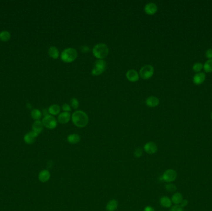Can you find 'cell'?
I'll return each mask as SVG.
<instances>
[{
  "instance_id": "6da1fadb",
  "label": "cell",
  "mask_w": 212,
  "mask_h": 211,
  "mask_svg": "<svg viewBox=\"0 0 212 211\" xmlns=\"http://www.w3.org/2000/svg\"><path fill=\"white\" fill-rule=\"evenodd\" d=\"M71 119L74 125L79 127H85L89 122L88 115L81 110L76 111L73 113Z\"/></svg>"
},
{
  "instance_id": "7a4b0ae2",
  "label": "cell",
  "mask_w": 212,
  "mask_h": 211,
  "mask_svg": "<svg viewBox=\"0 0 212 211\" xmlns=\"http://www.w3.org/2000/svg\"><path fill=\"white\" fill-rule=\"evenodd\" d=\"M92 53L95 57L99 59H102L108 55L109 48L105 43H100L96 44L93 47Z\"/></svg>"
},
{
  "instance_id": "3957f363",
  "label": "cell",
  "mask_w": 212,
  "mask_h": 211,
  "mask_svg": "<svg viewBox=\"0 0 212 211\" xmlns=\"http://www.w3.org/2000/svg\"><path fill=\"white\" fill-rule=\"evenodd\" d=\"M78 53L76 50L73 48H68L65 49L61 52V59L65 63H71L76 59Z\"/></svg>"
},
{
  "instance_id": "277c9868",
  "label": "cell",
  "mask_w": 212,
  "mask_h": 211,
  "mask_svg": "<svg viewBox=\"0 0 212 211\" xmlns=\"http://www.w3.org/2000/svg\"><path fill=\"white\" fill-rule=\"evenodd\" d=\"M106 66V62L103 59H98L95 62L94 66L92 70V74L94 76H99L101 74L105 71Z\"/></svg>"
},
{
  "instance_id": "5b68a950",
  "label": "cell",
  "mask_w": 212,
  "mask_h": 211,
  "mask_svg": "<svg viewBox=\"0 0 212 211\" xmlns=\"http://www.w3.org/2000/svg\"><path fill=\"white\" fill-rule=\"evenodd\" d=\"M42 123L43 126L50 130L55 129L57 126V121L55 117L51 115H47L44 116L42 119Z\"/></svg>"
},
{
  "instance_id": "8992f818",
  "label": "cell",
  "mask_w": 212,
  "mask_h": 211,
  "mask_svg": "<svg viewBox=\"0 0 212 211\" xmlns=\"http://www.w3.org/2000/svg\"><path fill=\"white\" fill-rule=\"evenodd\" d=\"M154 74V68L152 65H145L139 71V75L143 79H148L153 76Z\"/></svg>"
},
{
  "instance_id": "52a82bcc",
  "label": "cell",
  "mask_w": 212,
  "mask_h": 211,
  "mask_svg": "<svg viewBox=\"0 0 212 211\" xmlns=\"http://www.w3.org/2000/svg\"><path fill=\"white\" fill-rule=\"evenodd\" d=\"M177 172L173 169H167L162 175V180L167 183L174 181L177 178Z\"/></svg>"
},
{
  "instance_id": "ba28073f",
  "label": "cell",
  "mask_w": 212,
  "mask_h": 211,
  "mask_svg": "<svg viewBox=\"0 0 212 211\" xmlns=\"http://www.w3.org/2000/svg\"><path fill=\"white\" fill-rule=\"evenodd\" d=\"M144 151L148 154H154L158 151V146L153 142H148L144 144Z\"/></svg>"
},
{
  "instance_id": "9c48e42d",
  "label": "cell",
  "mask_w": 212,
  "mask_h": 211,
  "mask_svg": "<svg viewBox=\"0 0 212 211\" xmlns=\"http://www.w3.org/2000/svg\"><path fill=\"white\" fill-rule=\"evenodd\" d=\"M38 134L34 131H31L27 132L24 137V140L27 144H32L35 142L36 137L38 136Z\"/></svg>"
},
{
  "instance_id": "30bf717a",
  "label": "cell",
  "mask_w": 212,
  "mask_h": 211,
  "mask_svg": "<svg viewBox=\"0 0 212 211\" xmlns=\"http://www.w3.org/2000/svg\"><path fill=\"white\" fill-rule=\"evenodd\" d=\"M144 12L147 14L149 15H153L157 12L158 7L154 3H149L145 5L144 6Z\"/></svg>"
},
{
  "instance_id": "8fae6325",
  "label": "cell",
  "mask_w": 212,
  "mask_h": 211,
  "mask_svg": "<svg viewBox=\"0 0 212 211\" xmlns=\"http://www.w3.org/2000/svg\"><path fill=\"white\" fill-rule=\"evenodd\" d=\"M126 76L127 79L131 82H136L139 79V75L134 69L128 70L126 73Z\"/></svg>"
},
{
  "instance_id": "7c38bea8",
  "label": "cell",
  "mask_w": 212,
  "mask_h": 211,
  "mask_svg": "<svg viewBox=\"0 0 212 211\" xmlns=\"http://www.w3.org/2000/svg\"><path fill=\"white\" fill-rule=\"evenodd\" d=\"M206 78V76L204 73H197L193 77V82L196 85H200L205 81Z\"/></svg>"
},
{
  "instance_id": "4fadbf2b",
  "label": "cell",
  "mask_w": 212,
  "mask_h": 211,
  "mask_svg": "<svg viewBox=\"0 0 212 211\" xmlns=\"http://www.w3.org/2000/svg\"><path fill=\"white\" fill-rule=\"evenodd\" d=\"M50 178V173L47 170H42L38 174V180L42 183L47 182Z\"/></svg>"
},
{
  "instance_id": "5bb4252c",
  "label": "cell",
  "mask_w": 212,
  "mask_h": 211,
  "mask_svg": "<svg viewBox=\"0 0 212 211\" xmlns=\"http://www.w3.org/2000/svg\"><path fill=\"white\" fill-rule=\"evenodd\" d=\"M71 118V115L69 112H63L58 116V121L61 124H66L68 123Z\"/></svg>"
},
{
  "instance_id": "9a60e30c",
  "label": "cell",
  "mask_w": 212,
  "mask_h": 211,
  "mask_svg": "<svg viewBox=\"0 0 212 211\" xmlns=\"http://www.w3.org/2000/svg\"><path fill=\"white\" fill-rule=\"evenodd\" d=\"M159 103V100L158 98L154 96L149 97L146 100V104L149 107H155L158 106Z\"/></svg>"
},
{
  "instance_id": "2e32d148",
  "label": "cell",
  "mask_w": 212,
  "mask_h": 211,
  "mask_svg": "<svg viewBox=\"0 0 212 211\" xmlns=\"http://www.w3.org/2000/svg\"><path fill=\"white\" fill-rule=\"evenodd\" d=\"M43 125L40 120H37L32 125V131L39 135L43 131Z\"/></svg>"
},
{
  "instance_id": "e0dca14e",
  "label": "cell",
  "mask_w": 212,
  "mask_h": 211,
  "mask_svg": "<svg viewBox=\"0 0 212 211\" xmlns=\"http://www.w3.org/2000/svg\"><path fill=\"white\" fill-rule=\"evenodd\" d=\"M119 203L116 199H111L106 204V210L107 211H115L118 207Z\"/></svg>"
},
{
  "instance_id": "ac0fdd59",
  "label": "cell",
  "mask_w": 212,
  "mask_h": 211,
  "mask_svg": "<svg viewBox=\"0 0 212 211\" xmlns=\"http://www.w3.org/2000/svg\"><path fill=\"white\" fill-rule=\"evenodd\" d=\"M81 140V137L79 135L73 133V134H71L67 137V141L71 144H76L79 142Z\"/></svg>"
},
{
  "instance_id": "d6986e66",
  "label": "cell",
  "mask_w": 212,
  "mask_h": 211,
  "mask_svg": "<svg viewBox=\"0 0 212 211\" xmlns=\"http://www.w3.org/2000/svg\"><path fill=\"white\" fill-rule=\"evenodd\" d=\"M160 202V204L163 206V207L165 208H169L171 207H172V201L171 199L167 197V196H163L160 198L159 200Z\"/></svg>"
},
{
  "instance_id": "ffe728a7",
  "label": "cell",
  "mask_w": 212,
  "mask_h": 211,
  "mask_svg": "<svg viewBox=\"0 0 212 211\" xmlns=\"http://www.w3.org/2000/svg\"><path fill=\"white\" fill-rule=\"evenodd\" d=\"M183 196L180 193H176L172 196L171 201L172 203L176 205H179L183 201Z\"/></svg>"
},
{
  "instance_id": "44dd1931",
  "label": "cell",
  "mask_w": 212,
  "mask_h": 211,
  "mask_svg": "<svg viewBox=\"0 0 212 211\" xmlns=\"http://www.w3.org/2000/svg\"><path fill=\"white\" fill-rule=\"evenodd\" d=\"M48 54L50 57L53 59H57L59 57V52L58 48L56 47H50L48 50Z\"/></svg>"
},
{
  "instance_id": "7402d4cb",
  "label": "cell",
  "mask_w": 212,
  "mask_h": 211,
  "mask_svg": "<svg viewBox=\"0 0 212 211\" xmlns=\"http://www.w3.org/2000/svg\"><path fill=\"white\" fill-rule=\"evenodd\" d=\"M60 112V107L59 105L54 104L50 106L48 108V113L51 115H57Z\"/></svg>"
},
{
  "instance_id": "603a6c76",
  "label": "cell",
  "mask_w": 212,
  "mask_h": 211,
  "mask_svg": "<svg viewBox=\"0 0 212 211\" xmlns=\"http://www.w3.org/2000/svg\"><path fill=\"white\" fill-rule=\"evenodd\" d=\"M11 38V34L7 30H3L0 32V40L3 42H7Z\"/></svg>"
},
{
  "instance_id": "cb8c5ba5",
  "label": "cell",
  "mask_w": 212,
  "mask_h": 211,
  "mask_svg": "<svg viewBox=\"0 0 212 211\" xmlns=\"http://www.w3.org/2000/svg\"><path fill=\"white\" fill-rule=\"evenodd\" d=\"M31 116L36 121L39 120L42 117V113L38 109H33L31 112Z\"/></svg>"
},
{
  "instance_id": "d4e9b609",
  "label": "cell",
  "mask_w": 212,
  "mask_h": 211,
  "mask_svg": "<svg viewBox=\"0 0 212 211\" xmlns=\"http://www.w3.org/2000/svg\"><path fill=\"white\" fill-rule=\"evenodd\" d=\"M203 68L206 73H211L212 72V59H208L205 63Z\"/></svg>"
},
{
  "instance_id": "484cf974",
  "label": "cell",
  "mask_w": 212,
  "mask_h": 211,
  "mask_svg": "<svg viewBox=\"0 0 212 211\" xmlns=\"http://www.w3.org/2000/svg\"><path fill=\"white\" fill-rule=\"evenodd\" d=\"M166 190L170 193L175 192L177 190V187L175 185L172 184V183H169V184H167L165 186Z\"/></svg>"
},
{
  "instance_id": "4316f807",
  "label": "cell",
  "mask_w": 212,
  "mask_h": 211,
  "mask_svg": "<svg viewBox=\"0 0 212 211\" xmlns=\"http://www.w3.org/2000/svg\"><path fill=\"white\" fill-rule=\"evenodd\" d=\"M203 68V64L201 63H195L193 66V70L196 72V73H200V71Z\"/></svg>"
},
{
  "instance_id": "83f0119b",
  "label": "cell",
  "mask_w": 212,
  "mask_h": 211,
  "mask_svg": "<svg viewBox=\"0 0 212 211\" xmlns=\"http://www.w3.org/2000/svg\"><path fill=\"white\" fill-rule=\"evenodd\" d=\"M70 103L72 108L73 109L76 110L78 108V107H79V101H78V99L76 98H73L71 100Z\"/></svg>"
},
{
  "instance_id": "f1b7e54d",
  "label": "cell",
  "mask_w": 212,
  "mask_h": 211,
  "mask_svg": "<svg viewBox=\"0 0 212 211\" xmlns=\"http://www.w3.org/2000/svg\"><path fill=\"white\" fill-rule=\"evenodd\" d=\"M143 149L140 147H138L136 149V150L134 152V157L136 158H139L142 156L143 155Z\"/></svg>"
},
{
  "instance_id": "f546056e",
  "label": "cell",
  "mask_w": 212,
  "mask_h": 211,
  "mask_svg": "<svg viewBox=\"0 0 212 211\" xmlns=\"http://www.w3.org/2000/svg\"><path fill=\"white\" fill-rule=\"evenodd\" d=\"M170 211H184V208L182 207L180 205H176L171 207Z\"/></svg>"
},
{
  "instance_id": "4dcf8cb0",
  "label": "cell",
  "mask_w": 212,
  "mask_h": 211,
  "mask_svg": "<svg viewBox=\"0 0 212 211\" xmlns=\"http://www.w3.org/2000/svg\"><path fill=\"white\" fill-rule=\"evenodd\" d=\"M62 110L63 111H65V112H69L71 110L70 105L67 104V103H65L62 106Z\"/></svg>"
},
{
  "instance_id": "1f68e13d",
  "label": "cell",
  "mask_w": 212,
  "mask_h": 211,
  "mask_svg": "<svg viewBox=\"0 0 212 211\" xmlns=\"http://www.w3.org/2000/svg\"><path fill=\"white\" fill-rule=\"evenodd\" d=\"M205 55L209 59H212V49H208L205 52Z\"/></svg>"
},
{
  "instance_id": "d6a6232c",
  "label": "cell",
  "mask_w": 212,
  "mask_h": 211,
  "mask_svg": "<svg viewBox=\"0 0 212 211\" xmlns=\"http://www.w3.org/2000/svg\"><path fill=\"white\" fill-rule=\"evenodd\" d=\"M188 204H189V201H187V199H183V201H182V203H181L180 205H181V206L182 207L184 208V207H186L187 205H188Z\"/></svg>"
},
{
  "instance_id": "836d02e7",
  "label": "cell",
  "mask_w": 212,
  "mask_h": 211,
  "mask_svg": "<svg viewBox=\"0 0 212 211\" xmlns=\"http://www.w3.org/2000/svg\"><path fill=\"white\" fill-rule=\"evenodd\" d=\"M143 211H155V210L153 207L150 206V205H147V207L144 208Z\"/></svg>"
},
{
  "instance_id": "e575fe53",
  "label": "cell",
  "mask_w": 212,
  "mask_h": 211,
  "mask_svg": "<svg viewBox=\"0 0 212 211\" xmlns=\"http://www.w3.org/2000/svg\"><path fill=\"white\" fill-rule=\"evenodd\" d=\"M81 50H82V52H85V53L88 52L89 51V48L87 46H83L81 47Z\"/></svg>"
},
{
  "instance_id": "d590c367",
  "label": "cell",
  "mask_w": 212,
  "mask_h": 211,
  "mask_svg": "<svg viewBox=\"0 0 212 211\" xmlns=\"http://www.w3.org/2000/svg\"><path fill=\"white\" fill-rule=\"evenodd\" d=\"M211 120H212V112H211Z\"/></svg>"
}]
</instances>
